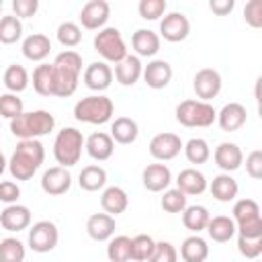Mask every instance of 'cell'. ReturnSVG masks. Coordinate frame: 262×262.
<instances>
[{
	"label": "cell",
	"instance_id": "49",
	"mask_svg": "<svg viewBox=\"0 0 262 262\" xmlns=\"http://www.w3.org/2000/svg\"><path fill=\"white\" fill-rule=\"evenodd\" d=\"M20 196V186L14 180H0V201L6 205H14Z\"/></svg>",
	"mask_w": 262,
	"mask_h": 262
},
{
	"label": "cell",
	"instance_id": "51",
	"mask_svg": "<svg viewBox=\"0 0 262 262\" xmlns=\"http://www.w3.org/2000/svg\"><path fill=\"white\" fill-rule=\"evenodd\" d=\"M233 6H235L233 0H211V2H209L211 12H215L217 16H227V14L233 10Z\"/></svg>",
	"mask_w": 262,
	"mask_h": 262
},
{
	"label": "cell",
	"instance_id": "48",
	"mask_svg": "<svg viewBox=\"0 0 262 262\" xmlns=\"http://www.w3.org/2000/svg\"><path fill=\"white\" fill-rule=\"evenodd\" d=\"M12 10L16 18H31L39 10V0H12Z\"/></svg>",
	"mask_w": 262,
	"mask_h": 262
},
{
	"label": "cell",
	"instance_id": "29",
	"mask_svg": "<svg viewBox=\"0 0 262 262\" xmlns=\"http://www.w3.org/2000/svg\"><path fill=\"white\" fill-rule=\"evenodd\" d=\"M211 194L219 201V203H229V201H233L235 196H237V192H239V186H237V180L231 176V174H225V172H221V174H217L213 180H211Z\"/></svg>",
	"mask_w": 262,
	"mask_h": 262
},
{
	"label": "cell",
	"instance_id": "18",
	"mask_svg": "<svg viewBox=\"0 0 262 262\" xmlns=\"http://www.w3.org/2000/svg\"><path fill=\"white\" fill-rule=\"evenodd\" d=\"M141 182L149 192H162L172 182V172L166 164H149L141 172Z\"/></svg>",
	"mask_w": 262,
	"mask_h": 262
},
{
	"label": "cell",
	"instance_id": "19",
	"mask_svg": "<svg viewBox=\"0 0 262 262\" xmlns=\"http://www.w3.org/2000/svg\"><path fill=\"white\" fill-rule=\"evenodd\" d=\"M246 119H248V111L244 104L239 102H227L219 113H217V125L227 131V133H233L237 129H242L246 125Z\"/></svg>",
	"mask_w": 262,
	"mask_h": 262
},
{
	"label": "cell",
	"instance_id": "34",
	"mask_svg": "<svg viewBox=\"0 0 262 262\" xmlns=\"http://www.w3.org/2000/svg\"><path fill=\"white\" fill-rule=\"evenodd\" d=\"M53 86H55L53 66L51 63H39L33 70V88H35V92L41 94V96H53Z\"/></svg>",
	"mask_w": 262,
	"mask_h": 262
},
{
	"label": "cell",
	"instance_id": "32",
	"mask_svg": "<svg viewBox=\"0 0 262 262\" xmlns=\"http://www.w3.org/2000/svg\"><path fill=\"white\" fill-rule=\"evenodd\" d=\"M78 184L86 192H96V190L104 188V184H106V170L102 166H96V164L84 166L80 176H78Z\"/></svg>",
	"mask_w": 262,
	"mask_h": 262
},
{
	"label": "cell",
	"instance_id": "15",
	"mask_svg": "<svg viewBox=\"0 0 262 262\" xmlns=\"http://www.w3.org/2000/svg\"><path fill=\"white\" fill-rule=\"evenodd\" d=\"M113 82V68L104 61H92L90 66H86L84 70V86L94 90V92H102L111 86Z\"/></svg>",
	"mask_w": 262,
	"mask_h": 262
},
{
	"label": "cell",
	"instance_id": "14",
	"mask_svg": "<svg viewBox=\"0 0 262 262\" xmlns=\"http://www.w3.org/2000/svg\"><path fill=\"white\" fill-rule=\"evenodd\" d=\"M70 186H72V174L68 168L53 166V168L45 170L41 176V188L49 196H61L70 190Z\"/></svg>",
	"mask_w": 262,
	"mask_h": 262
},
{
	"label": "cell",
	"instance_id": "30",
	"mask_svg": "<svg viewBox=\"0 0 262 262\" xmlns=\"http://www.w3.org/2000/svg\"><path fill=\"white\" fill-rule=\"evenodd\" d=\"M207 233L213 242L217 244H225L229 242L233 235H235V223L231 217L227 215H217V217H211L209 223H207Z\"/></svg>",
	"mask_w": 262,
	"mask_h": 262
},
{
	"label": "cell",
	"instance_id": "40",
	"mask_svg": "<svg viewBox=\"0 0 262 262\" xmlns=\"http://www.w3.org/2000/svg\"><path fill=\"white\" fill-rule=\"evenodd\" d=\"M25 244L16 237H4L0 242V262H25Z\"/></svg>",
	"mask_w": 262,
	"mask_h": 262
},
{
	"label": "cell",
	"instance_id": "7",
	"mask_svg": "<svg viewBox=\"0 0 262 262\" xmlns=\"http://www.w3.org/2000/svg\"><path fill=\"white\" fill-rule=\"evenodd\" d=\"M215 119H217V111L211 102L188 98L176 106V121L184 127H211Z\"/></svg>",
	"mask_w": 262,
	"mask_h": 262
},
{
	"label": "cell",
	"instance_id": "23",
	"mask_svg": "<svg viewBox=\"0 0 262 262\" xmlns=\"http://www.w3.org/2000/svg\"><path fill=\"white\" fill-rule=\"evenodd\" d=\"M176 188L180 192H184L186 196L203 194L207 190V178L196 168H184V170H180V174L176 178Z\"/></svg>",
	"mask_w": 262,
	"mask_h": 262
},
{
	"label": "cell",
	"instance_id": "20",
	"mask_svg": "<svg viewBox=\"0 0 262 262\" xmlns=\"http://www.w3.org/2000/svg\"><path fill=\"white\" fill-rule=\"evenodd\" d=\"M213 158H215V164H217L225 174L235 172V170L244 164V154H242L239 145H237V143H231V141L219 143V145L215 147Z\"/></svg>",
	"mask_w": 262,
	"mask_h": 262
},
{
	"label": "cell",
	"instance_id": "27",
	"mask_svg": "<svg viewBox=\"0 0 262 262\" xmlns=\"http://www.w3.org/2000/svg\"><path fill=\"white\" fill-rule=\"evenodd\" d=\"M51 51V41L43 33H33L23 41V55L29 61H43Z\"/></svg>",
	"mask_w": 262,
	"mask_h": 262
},
{
	"label": "cell",
	"instance_id": "43",
	"mask_svg": "<svg viewBox=\"0 0 262 262\" xmlns=\"http://www.w3.org/2000/svg\"><path fill=\"white\" fill-rule=\"evenodd\" d=\"M166 0H139L137 4V12L143 20H158L160 16L166 14Z\"/></svg>",
	"mask_w": 262,
	"mask_h": 262
},
{
	"label": "cell",
	"instance_id": "11",
	"mask_svg": "<svg viewBox=\"0 0 262 262\" xmlns=\"http://www.w3.org/2000/svg\"><path fill=\"white\" fill-rule=\"evenodd\" d=\"M190 33V20L184 12H168L160 20V35L170 43H180Z\"/></svg>",
	"mask_w": 262,
	"mask_h": 262
},
{
	"label": "cell",
	"instance_id": "24",
	"mask_svg": "<svg viewBox=\"0 0 262 262\" xmlns=\"http://www.w3.org/2000/svg\"><path fill=\"white\" fill-rule=\"evenodd\" d=\"M100 207L111 217H117V215H121V213L127 211V207H129V194L121 186H106L102 190V194H100Z\"/></svg>",
	"mask_w": 262,
	"mask_h": 262
},
{
	"label": "cell",
	"instance_id": "50",
	"mask_svg": "<svg viewBox=\"0 0 262 262\" xmlns=\"http://www.w3.org/2000/svg\"><path fill=\"white\" fill-rule=\"evenodd\" d=\"M246 172L254 180L262 178V151L260 149H254V151L248 154V158H246Z\"/></svg>",
	"mask_w": 262,
	"mask_h": 262
},
{
	"label": "cell",
	"instance_id": "28",
	"mask_svg": "<svg viewBox=\"0 0 262 262\" xmlns=\"http://www.w3.org/2000/svg\"><path fill=\"white\" fill-rule=\"evenodd\" d=\"M115 143H121V145H129L137 139L139 135V127L137 123L131 119V117H117L113 123H111V133Z\"/></svg>",
	"mask_w": 262,
	"mask_h": 262
},
{
	"label": "cell",
	"instance_id": "36",
	"mask_svg": "<svg viewBox=\"0 0 262 262\" xmlns=\"http://www.w3.org/2000/svg\"><path fill=\"white\" fill-rule=\"evenodd\" d=\"M182 149H184V156H186V160L190 162V164H205L209 158H211V147H209V143H207V139H203V137H190L184 145H182Z\"/></svg>",
	"mask_w": 262,
	"mask_h": 262
},
{
	"label": "cell",
	"instance_id": "42",
	"mask_svg": "<svg viewBox=\"0 0 262 262\" xmlns=\"http://www.w3.org/2000/svg\"><path fill=\"white\" fill-rule=\"evenodd\" d=\"M160 205L166 213H182L186 209V194L178 188H166Z\"/></svg>",
	"mask_w": 262,
	"mask_h": 262
},
{
	"label": "cell",
	"instance_id": "3",
	"mask_svg": "<svg viewBox=\"0 0 262 262\" xmlns=\"http://www.w3.org/2000/svg\"><path fill=\"white\" fill-rule=\"evenodd\" d=\"M53 127H55V117L45 108L20 113L10 121V131L18 139H39L49 131H53Z\"/></svg>",
	"mask_w": 262,
	"mask_h": 262
},
{
	"label": "cell",
	"instance_id": "37",
	"mask_svg": "<svg viewBox=\"0 0 262 262\" xmlns=\"http://www.w3.org/2000/svg\"><path fill=\"white\" fill-rule=\"evenodd\" d=\"M106 258L111 262H129L131 260V237L129 235H115L108 239Z\"/></svg>",
	"mask_w": 262,
	"mask_h": 262
},
{
	"label": "cell",
	"instance_id": "44",
	"mask_svg": "<svg viewBox=\"0 0 262 262\" xmlns=\"http://www.w3.org/2000/svg\"><path fill=\"white\" fill-rule=\"evenodd\" d=\"M20 113H25V108H23V100L16 94H12V92L0 94V117L12 121Z\"/></svg>",
	"mask_w": 262,
	"mask_h": 262
},
{
	"label": "cell",
	"instance_id": "46",
	"mask_svg": "<svg viewBox=\"0 0 262 262\" xmlns=\"http://www.w3.org/2000/svg\"><path fill=\"white\" fill-rule=\"evenodd\" d=\"M147 262H178V252L174 248V244L170 242H156L154 254L149 256Z\"/></svg>",
	"mask_w": 262,
	"mask_h": 262
},
{
	"label": "cell",
	"instance_id": "41",
	"mask_svg": "<svg viewBox=\"0 0 262 262\" xmlns=\"http://www.w3.org/2000/svg\"><path fill=\"white\" fill-rule=\"evenodd\" d=\"M55 35H57V41H59L63 47H76V45H80V41H82V29H80V25H76V23H72V20L61 23V25L57 27Z\"/></svg>",
	"mask_w": 262,
	"mask_h": 262
},
{
	"label": "cell",
	"instance_id": "45",
	"mask_svg": "<svg viewBox=\"0 0 262 262\" xmlns=\"http://www.w3.org/2000/svg\"><path fill=\"white\" fill-rule=\"evenodd\" d=\"M237 250L244 258L256 260L262 254V237H242V235H237Z\"/></svg>",
	"mask_w": 262,
	"mask_h": 262
},
{
	"label": "cell",
	"instance_id": "52",
	"mask_svg": "<svg viewBox=\"0 0 262 262\" xmlns=\"http://www.w3.org/2000/svg\"><path fill=\"white\" fill-rule=\"evenodd\" d=\"M6 168H8V162H6V158H4V154H2V149H0V176L4 174Z\"/></svg>",
	"mask_w": 262,
	"mask_h": 262
},
{
	"label": "cell",
	"instance_id": "39",
	"mask_svg": "<svg viewBox=\"0 0 262 262\" xmlns=\"http://www.w3.org/2000/svg\"><path fill=\"white\" fill-rule=\"evenodd\" d=\"M154 248H156V242L147 233H139V235L131 237V260L133 262H147L149 256L154 254Z\"/></svg>",
	"mask_w": 262,
	"mask_h": 262
},
{
	"label": "cell",
	"instance_id": "17",
	"mask_svg": "<svg viewBox=\"0 0 262 262\" xmlns=\"http://www.w3.org/2000/svg\"><path fill=\"white\" fill-rule=\"evenodd\" d=\"M172 66L166 59H151L147 66H143V80L149 88L154 90H162L170 84L172 80Z\"/></svg>",
	"mask_w": 262,
	"mask_h": 262
},
{
	"label": "cell",
	"instance_id": "1",
	"mask_svg": "<svg viewBox=\"0 0 262 262\" xmlns=\"http://www.w3.org/2000/svg\"><path fill=\"white\" fill-rule=\"evenodd\" d=\"M45 160V147L39 139H20L8 160V172L16 180H31Z\"/></svg>",
	"mask_w": 262,
	"mask_h": 262
},
{
	"label": "cell",
	"instance_id": "13",
	"mask_svg": "<svg viewBox=\"0 0 262 262\" xmlns=\"http://www.w3.org/2000/svg\"><path fill=\"white\" fill-rule=\"evenodd\" d=\"M108 16H111V6L106 0H90L80 10V23L84 29H90V31L104 29Z\"/></svg>",
	"mask_w": 262,
	"mask_h": 262
},
{
	"label": "cell",
	"instance_id": "9",
	"mask_svg": "<svg viewBox=\"0 0 262 262\" xmlns=\"http://www.w3.org/2000/svg\"><path fill=\"white\" fill-rule=\"evenodd\" d=\"M59 242V229L53 221H47V219H41L37 223L31 225L29 229V237H27V244L33 252L37 254H47L51 252Z\"/></svg>",
	"mask_w": 262,
	"mask_h": 262
},
{
	"label": "cell",
	"instance_id": "26",
	"mask_svg": "<svg viewBox=\"0 0 262 262\" xmlns=\"http://www.w3.org/2000/svg\"><path fill=\"white\" fill-rule=\"evenodd\" d=\"M131 47L137 57H154L160 51V35L151 29H137L131 37Z\"/></svg>",
	"mask_w": 262,
	"mask_h": 262
},
{
	"label": "cell",
	"instance_id": "16",
	"mask_svg": "<svg viewBox=\"0 0 262 262\" xmlns=\"http://www.w3.org/2000/svg\"><path fill=\"white\" fill-rule=\"evenodd\" d=\"M0 225L6 231H23L31 225V209L27 205H6L0 213Z\"/></svg>",
	"mask_w": 262,
	"mask_h": 262
},
{
	"label": "cell",
	"instance_id": "31",
	"mask_svg": "<svg viewBox=\"0 0 262 262\" xmlns=\"http://www.w3.org/2000/svg\"><path fill=\"white\" fill-rule=\"evenodd\" d=\"M180 258L184 262H205L209 258V246L207 242L194 233V235H188L182 246H180Z\"/></svg>",
	"mask_w": 262,
	"mask_h": 262
},
{
	"label": "cell",
	"instance_id": "25",
	"mask_svg": "<svg viewBox=\"0 0 262 262\" xmlns=\"http://www.w3.org/2000/svg\"><path fill=\"white\" fill-rule=\"evenodd\" d=\"M143 74V66H141V59L137 55H127L123 61L115 63V80L121 84V86H133Z\"/></svg>",
	"mask_w": 262,
	"mask_h": 262
},
{
	"label": "cell",
	"instance_id": "35",
	"mask_svg": "<svg viewBox=\"0 0 262 262\" xmlns=\"http://www.w3.org/2000/svg\"><path fill=\"white\" fill-rule=\"evenodd\" d=\"M2 80H4V86H6L8 92L18 94V92L27 90V86H29V72L23 66H18V63H10L4 70Z\"/></svg>",
	"mask_w": 262,
	"mask_h": 262
},
{
	"label": "cell",
	"instance_id": "10",
	"mask_svg": "<svg viewBox=\"0 0 262 262\" xmlns=\"http://www.w3.org/2000/svg\"><path fill=\"white\" fill-rule=\"evenodd\" d=\"M182 145L184 143H182L180 135L164 131V133H158V135L151 137V141H149V156L156 158L158 162H168V160H174L182 151Z\"/></svg>",
	"mask_w": 262,
	"mask_h": 262
},
{
	"label": "cell",
	"instance_id": "47",
	"mask_svg": "<svg viewBox=\"0 0 262 262\" xmlns=\"http://www.w3.org/2000/svg\"><path fill=\"white\" fill-rule=\"evenodd\" d=\"M244 20L254 29L262 27V0H250L244 6Z\"/></svg>",
	"mask_w": 262,
	"mask_h": 262
},
{
	"label": "cell",
	"instance_id": "33",
	"mask_svg": "<svg viewBox=\"0 0 262 262\" xmlns=\"http://www.w3.org/2000/svg\"><path fill=\"white\" fill-rule=\"evenodd\" d=\"M209 219H211V213L203 205H186V209L182 211V223L192 233H199V231L207 229Z\"/></svg>",
	"mask_w": 262,
	"mask_h": 262
},
{
	"label": "cell",
	"instance_id": "53",
	"mask_svg": "<svg viewBox=\"0 0 262 262\" xmlns=\"http://www.w3.org/2000/svg\"><path fill=\"white\" fill-rule=\"evenodd\" d=\"M0 14H2V0H0Z\"/></svg>",
	"mask_w": 262,
	"mask_h": 262
},
{
	"label": "cell",
	"instance_id": "8",
	"mask_svg": "<svg viewBox=\"0 0 262 262\" xmlns=\"http://www.w3.org/2000/svg\"><path fill=\"white\" fill-rule=\"evenodd\" d=\"M94 49L104 59V63H119L123 61L127 53V45L123 41V35L117 27H104L94 35Z\"/></svg>",
	"mask_w": 262,
	"mask_h": 262
},
{
	"label": "cell",
	"instance_id": "6",
	"mask_svg": "<svg viewBox=\"0 0 262 262\" xmlns=\"http://www.w3.org/2000/svg\"><path fill=\"white\" fill-rule=\"evenodd\" d=\"M233 223L235 233L242 237H262V215L260 205L254 199H239L235 201L233 209Z\"/></svg>",
	"mask_w": 262,
	"mask_h": 262
},
{
	"label": "cell",
	"instance_id": "2",
	"mask_svg": "<svg viewBox=\"0 0 262 262\" xmlns=\"http://www.w3.org/2000/svg\"><path fill=\"white\" fill-rule=\"evenodd\" d=\"M51 66H53V78H55L53 96H59V98L72 96L78 88V80L82 74V55L74 49H66L55 55Z\"/></svg>",
	"mask_w": 262,
	"mask_h": 262
},
{
	"label": "cell",
	"instance_id": "12",
	"mask_svg": "<svg viewBox=\"0 0 262 262\" xmlns=\"http://www.w3.org/2000/svg\"><path fill=\"white\" fill-rule=\"evenodd\" d=\"M192 88H194L199 100L209 102L221 92V74L217 70H213V68H203V70H199L194 74Z\"/></svg>",
	"mask_w": 262,
	"mask_h": 262
},
{
	"label": "cell",
	"instance_id": "4",
	"mask_svg": "<svg viewBox=\"0 0 262 262\" xmlns=\"http://www.w3.org/2000/svg\"><path fill=\"white\" fill-rule=\"evenodd\" d=\"M84 149V135L76 127H63L53 141V158L61 168H72L80 162Z\"/></svg>",
	"mask_w": 262,
	"mask_h": 262
},
{
	"label": "cell",
	"instance_id": "22",
	"mask_svg": "<svg viewBox=\"0 0 262 262\" xmlns=\"http://www.w3.org/2000/svg\"><path fill=\"white\" fill-rule=\"evenodd\" d=\"M84 147H86V151H88V156H90L92 160L104 162V160H108V158L113 156V151H115V141H113V137H111L108 133H104V131H94L92 135H88V137L84 139Z\"/></svg>",
	"mask_w": 262,
	"mask_h": 262
},
{
	"label": "cell",
	"instance_id": "21",
	"mask_svg": "<svg viewBox=\"0 0 262 262\" xmlns=\"http://www.w3.org/2000/svg\"><path fill=\"white\" fill-rule=\"evenodd\" d=\"M117 223L108 213H92L86 221V231L94 242H108L115 235Z\"/></svg>",
	"mask_w": 262,
	"mask_h": 262
},
{
	"label": "cell",
	"instance_id": "38",
	"mask_svg": "<svg viewBox=\"0 0 262 262\" xmlns=\"http://www.w3.org/2000/svg\"><path fill=\"white\" fill-rule=\"evenodd\" d=\"M23 37V23L14 14L0 16V43L12 45Z\"/></svg>",
	"mask_w": 262,
	"mask_h": 262
},
{
	"label": "cell",
	"instance_id": "5",
	"mask_svg": "<svg viewBox=\"0 0 262 262\" xmlns=\"http://www.w3.org/2000/svg\"><path fill=\"white\" fill-rule=\"evenodd\" d=\"M113 113H115V104L104 94H90L74 104V117L80 123L104 125L113 119Z\"/></svg>",
	"mask_w": 262,
	"mask_h": 262
}]
</instances>
